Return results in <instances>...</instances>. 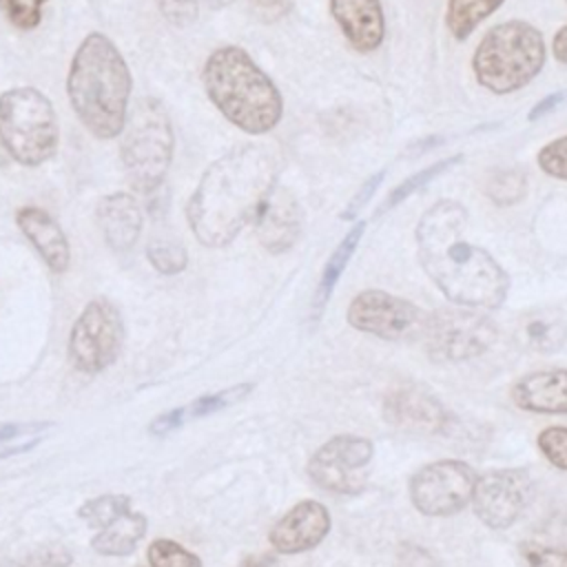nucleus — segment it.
Here are the masks:
<instances>
[{"label": "nucleus", "instance_id": "1", "mask_svg": "<svg viewBox=\"0 0 567 567\" xmlns=\"http://www.w3.org/2000/svg\"><path fill=\"white\" fill-rule=\"evenodd\" d=\"M467 208L456 199L434 202L416 221V257L443 297L463 308L496 310L509 292L507 270L465 237Z\"/></svg>", "mask_w": 567, "mask_h": 567}, {"label": "nucleus", "instance_id": "2", "mask_svg": "<svg viewBox=\"0 0 567 567\" xmlns=\"http://www.w3.org/2000/svg\"><path fill=\"white\" fill-rule=\"evenodd\" d=\"M279 164V153L257 142L235 146L217 157L186 204L197 241L210 248L230 244L275 188Z\"/></svg>", "mask_w": 567, "mask_h": 567}, {"label": "nucleus", "instance_id": "3", "mask_svg": "<svg viewBox=\"0 0 567 567\" xmlns=\"http://www.w3.org/2000/svg\"><path fill=\"white\" fill-rule=\"evenodd\" d=\"M131 71L120 49L104 33H89L73 53L66 93L75 117L89 133L111 140L128 117Z\"/></svg>", "mask_w": 567, "mask_h": 567}, {"label": "nucleus", "instance_id": "4", "mask_svg": "<svg viewBox=\"0 0 567 567\" xmlns=\"http://www.w3.org/2000/svg\"><path fill=\"white\" fill-rule=\"evenodd\" d=\"M208 100L248 135L272 131L284 115V100L275 82L241 47L215 49L202 71Z\"/></svg>", "mask_w": 567, "mask_h": 567}, {"label": "nucleus", "instance_id": "5", "mask_svg": "<svg viewBox=\"0 0 567 567\" xmlns=\"http://www.w3.org/2000/svg\"><path fill=\"white\" fill-rule=\"evenodd\" d=\"M547 60L543 33L527 20H505L492 27L472 55L476 82L494 95L527 86Z\"/></svg>", "mask_w": 567, "mask_h": 567}, {"label": "nucleus", "instance_id": "6", "mask_svg": "<svg viewBox=\"0 0 567 567\" xmlns=\"http://www.w3.org/2000/svg\"><path fill=\"white\" fill-rule=\"evenodd\" d=\"M173 126L164 104L155 97H140L122 128L120 157L133 190L155 193L168 173L173 157Z\"/></svg>", "mask_w": 567, "mask_h": 567}, {"label": "nucleus", "instance_id": "7", "mask_svg": "<svg viewBox=\"0 0 567 567\" xmlns=\"http://www.w3.org/2000/svg\"><path fill=\"white\" fill-rule=\"evenodd\" d=\"M0 142L24 166L49 162L60 144L51 100L33 86H13L0 95Z\"/></svg>", "mask_w": 567, "mask_h": 567}, {"label": "nucleus", "instance_id": "8", "mask_svg": "<svg viewBox=\"0 0 567 567\" xmlns=\"http://www.w3.org/2000/svg\"><path fill=\"white\" fill-rule=\"evenodd\" d=\"M434 363H463L485 354L498 339L496 323L476 308H443L427 315L423 337Z\"/></svg>", "mask_w": 567, "mask_h": 567}, {"label": "nucleus", "instance_id": "9", "mask_svg": "<svg viewBox=\"0 0 567 567\" xmlns=\"http://www.w3.org/2000/svg\"><path fill=\"white\" fill-rule=\"evenodd\" d=\"M476 472L461 458H439L421 465L408 483L412 507L430 518H445L472 503Z\"/></svg>", "mask_w": 567, "mask_h": 567}, {"label": "nucleus", "instance_id": "10", "mask_svg": "<svg viewBox=\"0 0 567 567\" xmlns=\"http://www.w3.org/2000/svg\"><path fill=\"white\" fill-rule=\"evenodd\" d=\"M124 346V321L120 310L106 299L84 306L69 334V359L75 370L97 374L120 357Z\"/></svg>", "mask_w": 567, "mask_h": 567}, {"label": "nucleus", "instance_id": "11", "mask_svg": "<svg viewBox=\"0 0 567 567\" xmlns=\"http://www.w3.org/2000/svg\"><path fill=\"white\" fill-rule=\"evenodd\" d=\"M346 317L354 330L399 343L421 339L427 321V315L414 301L379 288L354 295Z\"/></svg>", "mask_w": 567, "mask_h": 567}, {"label": "nucleus", "instance_id": "12", "mask_svg": "<svg viewBox=\"0 0 567 567\" xmlns=\"http://www.w3.org/2000/svg\"><path fill=\"white\" fill-rule=\"evenodd\" d=\"M374 445L359 434H337L319 445L308 458L310 481L332 494H359L368 485Z\"/></svg>", "mask_w": 567, "mask_h": 567}, {"label": "nucleus", "instance_id": "13", "mask_svg": "<svg viewBox=\"0 0 567 567\" xmlns=\"http://www.w3.org/2000/svg\"><path fill=\"white\" fill-rule=\"evenodd\" d=\"M534 496V481L525 467H494L476 476L472 507L489 529H507L523 518Z\"/></svg>", "mask_w": 567, "mask_h": 567}, {"label": "nucleus", "instance_id": "14", "mask_svg": "<svg viewBox=\"0 0 567 567\" xmlns=\"http://www.w3.org/2000/svg\"><path fill=\"white\" fill-rule=\"evenodd\" d=\"M383 419L412 434H445L454 423L447 408L425 388L408 383L383 399Z\"/></svg>", "mask_w": 567, "mask_h": 567}, {"label": "nucleus", "instance_id": "15", "mask_svg": "<svg viewBox=\"0 0 567 567\" xmlns=\"http://www.w3.org/2000/svg\"><path fill=\"white\" fill-rule=\"evenodd\" d=\"M330 527L328 507L319 501L303 498L272 525L268 540L279 554H301L315 549L328 536Z\"/></svg>", "mask_w": 567, "mask_h": 567}, {"label": "nucleus", "instance_id": "16", "mask_svg": "<svg viewBox=\"0 0 567 567\" xmlns=\"http://www.w3.org/2000/svg\"><path fill=\"white\" fill-rule=\"evenodd\" d=\"M301 206L288 188L275 186L259 204L252 224L261 246L268 252H286L301 235Z\"/></svg>", "mask_w": 567, "mask_h": 567}, {"label": "nucleus", "instance_id": "17", "mask_svg": "<svg viewBox=\"0 0 567 567\" xmlns=\"http://www.w3.org/2000/svg\"><path fill=\"white\" fill-rule=\"evenodd\" d=\"M330 13L354 51L372 53L381 47L385 38L381 0H330Z\"/></svg>", "mask_w": 567, "mask_h": 567}, {"label": "nucleus", "instance_id": "18", "mask_svg": "<svg viewBox=\"0 0 567 567\" xmlns=\"http://www.w3.org/2000/svg\"><path fill=\"white\" fill-rule=\"evenodd\" d=\"M509 396L518 410L534 414H567V368H549L523 374Z\"/></svg>", "mask_w": 567, "mask_h": 567}, {"label": "nucleus", "instance_id": "19", "mask_svg": "<svg viewBox=\"0 0 567 567\" xmlns=\"http://www.w3.org/2000/svg\"><path fill=\"white\" fill-rule=\"evenodd\" d=\"M97 226L104 241L115 252H126L135 246L142 233V208L128 193H111L97 202Z\"/></svg>", "mask_w": 567, "mask_h": 567}, {"label": "nucleus", "instance_id": "20", "mask_svg": "<svg viewBox=\"0 0 567 567\" xmlns=\"http://www.w3.org/2000/svg\"><path fill=\"white\" fill-rule=\"evenodd\" d=\"M16 224L53 272H66L71 261V246L60 224L47 210L38 206H24L16 213Z\"/></svg>", "mask_w": 567, "mask_h": 567}, {"label": "nucleus", "instance_id": "21", "mask_svg": "<svg viewBox=\"0 0 567 567\" xmlns=\"http://www.w3.org/2000/svg\"><path fill=\"white\" fill-rule=\"evenodd\" d=\"M144 534H146V516L131 509L124 516H120L117 520H113L111 525L102 527L93 536L91 547L100 556L122 558V556L133 554V549L137 547V543L142 540Z\"/></svg>", "mask_w": 567, "mask_h": 567}, {"label": "nucleus", "instance_id": "22", "mask_svg": "<svg viewBox=\"0 0 567 567\" xmlns=\"http://www.w3.org/2000/svg\"><path fill=\"white\" fill-rule=\"evenodd\" d=\"M365 233V221H354V226L343 235V239L337 244V248L332 250V255L328 257L323 270H321V277H319V284H317V290H315V297H312V310L315 315L319 317L326 308V303L330 301L332 297V290L334 286L339 284L346 266L350 264L361 237Z\"/></svg>", "mask_w": 567, "mask_h": 567}, {"label": "nucleus", "instance_id": "23", "mask_svg": "<svg viewBox=\"0 0 567 567\" xmlns=\"http://www.w3.org/2000/svg\"><path fill=\"white\" fill-rule=\"evenodd\" d=\"M505 0H447L445 27L456 40H465Z\"/></svg>", "mask_w": 567, "mask_h": 567}, {"label": "nucleus", "instance_id": "24", "mask_svg": "<svg viewBox=\"0 0 567 567\" xmlns=\"http://www.w3.org/2000/svg\"><path fill=\"white\" fill-rule=\"evenodd\" d=\"M463 162V155H452V157H445V159H436L432 164H427L425 168L416 171L414 175H410L408 179H403L399 186H394L390 190V195L385 197V202L381 204V208L377 210V215H383L392 208H396L399 204H403L408 197H412L414 193H419L421 188H425L430 182H434L436 177H441L443 173H447L450 168H454L456 164Z\"/></svg>", "mask_w": 567, "mask_h": 567}, {"label": "nucleus", "instance_id": "25", "mask_svg": "<svg viewBox=\"0 0 567 567\" xmlns=\"http://www.w3.org/2000/svg\"><path fill=\"white\" fill-rule=\"evenodd\" d=\"M485 195L496 206H514L527 195V175L523 168H498L485 179Z\"/></svg>", "mask_w": 567, "mask_h": 567}, {"label": "nucleus", "instance_id": "26", "mask_svg": "<svg viewBox=\"0 0 567 567\" xmlns=\"http://www.w3.org/2000/svg\"><path fill=\"white\" fill-rule=\"evenodd\" d=\"M131 512V498L126 494H102L97 498H89L78 509V518H82L89 527L102 529Z\"/></svg>", "mask_w": 567, "mask_h": 567}, {"label": "nucleus", "instance_id": "27", "mask_svg": "<svg viewBox=\"0 0 567 567\" xmlns=\"http://www.w3.org/2000/svg\"><path fill=\"white\" fill-rule=\"evenodd\" d=\"M148 563L151 567H202V560L190 549L182 547L171 538H155L148 545Z\"/></svg>", "mask_w": 567, "mask_h": 567}, {"label": "nucleus", "instance_id": "28", "mask_svg": "<svg viewBox=\"0 0 567 567\" xmlns=\"http://www.w3.org/2000/svg\"><path fill=\"white\" fill-rule=\"evenodd\" d=\"M252 388H255L252 383H239V385H233V388H226V390H219L213 394L197 396L190 405H186V414H188V419L215 414V412L241 401L244 396H248L252 392Z\"/></svg>", "mask_w": 567, "mask_h": 567}, {"label": "nucleus", "instance_id": "29", "mask_svg": "<svg viewBox=\"0 0 567 567\" xmlns=\"http://www.w3.org/2000/svg\"><path fill=\"white\" fill-rule=\"evenodd\" d=\"M71 551L58 543L40 545L18 558H9L2 567H69L71 565Z\"/></svg>", "mask_w": 567, "mask_h": 567}, {"label": "nucleus", "instance_id": "30", "mask_svg": "<svg viewBox=\"0 0 567 567\" xmlns=\"http://www.w3.org/2000/svg\"><path fill=\"white\" fill-rule=\"evenodd\" d=\"M146 257L153 264V268L162 275H177L188 264L186 248L182 244H175V241H153V244H148Z\"/></svg>", "mask_w": 567, "mask_h": 567}, {"label": "nucleus", "instance_id": "31", "mask_svg": "<svg viewBox=\"0 0 567 567\" xmlns=\"http://www.w3.org/2000/svg\"><path fill=\"white\" fill-rule=\"evenodd\" d=\"M536 445L554 467L567 472V427L565 425H549L540 430L536 436Z\"/></svg>", "mask_w": 567, "mask_h": 567}, {"label": "nucleus", "instance_id": "32", "mask_svg": "<svg viewBox=\"0 0 567 567\" xmlns=\"http://www.w3.org/2000/svg\"><path fill=\"white\" fill-rule=\"evenodd\" d=\"M49 0H0V11L18 29H35L42 20V7Z\"/></svg>", "mask_w": 567, "mask_h": 567}, {"label": "nucleus", "instance_id": "33", "mask_svg": "<svg viewBox=\"0 0 567 567\" xmlns=\"http://www.w3.org/2000/svg\"><path fill=\"white\" fill-rule=\"evenodd\" d=\"M538 168L556 179L567 182V135L547 142L536 155Z\"/></svg>", "mask_w": 567, "mask_h": 567}, {"label": "nucleus", "instance_id": "34", "mask_svg": "<svg viewBox=\"0 0 567 567\" xmlns=\"http://www.w3.org/2000/svg\"><path fill=\"white\" fill-rule=\"evenodd\" d=\"M383 177H385V168H381V171H377L374 175H370V177L361 184V188L354 193V197L348 202V206L343 208L341 219L352 221V219H354V217L365 208V204L372 199V195L379 190V186H381Z\"/></svg>", "mask_w": 567, "mask_h": 567}, {"label": "nucleus", "instance_id": "35", "mask_svg": "<svg viewBox=\"0 0 567 567\" xmlns=\"http://www.w3.org/2000/svg\"><path fill=\"white\" fill-rule=\"evenodd\" d=\"M162 16L175 27H188L197 18V0H157Z\"/></svg>", "mask_w": 567, "mask_h": 567}, {"label": "nucleus", "instance_id": "36", "mask_svg": "<svg viewBox=\"0 0 567 567\" xmlns=\"http://www.w3.org/2000/svg\"><path fill=\"white\" fill-rule=\"evenodd\" d=\"M527 567H567V549H549L540 545H527L523 549Z\"/></svg>", "mask_w": 567, "mask_h": 567}, {"label": "nucleus", "instance_id": "37", "mask_svg": "<svg viewBox=\"0 0 567 567\" xmlns=\"http://www.w3.org/2000/svg\"><path fill=\"white\" fill-rule=\"evenodd\" d=\"M53 423L51 421H27V423H0V445L11 443L16 439H29V436H42Z\"/></svg>", "mask_w": 567, "mask_h": 567}, {"label": "nucleus", "instance_id": "38", "mask_svg": "<svg viewBox=\"0 0 567 567\" xmlns=\"http://www.w3.org/2000/svg\"><path fill=\"white\" fill-rule=\"evenodd\" d=\"M396 565L399 567H441L439 560L416 543H401L396 549Z\"/></svg>", "mask_w": 567, "mask_h": 567}, {"label": "nucleus", "instance_id": "39", "mask_svg": "<svg viewBox=\"0 0 567 567\" xmlns=\"http://www.w3.org/2000/svg\"><path fill=\"white\" fill-rule=\"evenodd\" d=\"M186 419H188V414H186V405L173 408V410H168V412L157 414V416L148 423V432H151V434H157V436L171 434L173 430L182 427Z\"/></svg>", "mask_w": 567, "mask_h": 567}, {"label": "nucleus", "instance_id": "40", "mask_svg": "<svg viewBox=\"0 0 567 567\" xmlns=\"http://www.w3.org/2000/svg\"><path fill=\"white\" fill-rule=\"evenodd\" d=\"M556 330H558V328H554L551 323L538 319V321H532V323L527 326V337H529V341H532L536 348L549 350L554 343H560V339H554Z\"/></svg>", "mask_w": 567, "mask_h": 567}, {"label": "nucleus", "instance_id": "41", "mask_svg": "<svg viewBox=\"0 0 567 567\" xmlns=\"http://www.w3.org/2000/svg\"><path fill=\"white\" fill-rule=\"evenodd\" d=\"M563 100H567L565 91H554V93L545 95L543 100H538V102L529 109L527 120H529V122H538V120H540V117H545L549 111H554Z\"/></svg>", "mask_w": 567, "mask_h": 567}, {"label": "nucleus", "instance_id": "42", "mask_svg": "<svg viewBox=\"0 0 567 567\" xmlns=\"http://www.w3.org/2000/svg\"><path fill=\"white\" fill-rule=\"evenodd\" d=\"M551 55L560 62L567 64V24L560 27L554 38H551Z\"/></svg>", "mask_w": 567, "mask_h": 567}, {"label": "nucleus", "instance_id": "43", "mask_svg": "<svg viewBox=\"0 0 567 567\" xmlns=\"http://www.w3.org/2000/svg\"><path fill=\"white\" fill-rule=\"evenodd\" d=\"M237 567H279L272 554H250Z\"/></svg>", "mask_w": 567, "mask_h": 567}, {"label": "nucleus", "instance_id": "44", "mask_svg": "<svg viewBox=\"0 0 567 567\" xmlns=\"http://www.w3.org/2000/svg\"><path fill=\"white\" fill-rule=\"evenodd\" d=\"M250 2L261 11H275L277 13V11H284L290 0H250Z\"/></svg>", "mask_w": 567, "mask_h": 567}, {"label": "nucleus", "instance_id": "45", "mask_svg": "<svg viewBox=\"0 0 567 567\" xmlns=\"http://www.w3.org/2000/svg\"><path fill=\"white\" fill-rule=\"evenodd\" d=\"M439 140H441V137H427V140L416 142V155H421L423 151H427V148H432V146H439V144H441Z\"/></svg>", "mask_w": 567, "mask_h": 567}, {"label": "nucleus", "instance_id": "46", "mask_svg": "<svg viewBox=\"0 0 567 567\" xmlns=\"http://www.w3.org/2000/svg\"><path fill=\"white\" fill-rule=\"evenodd\" d=\"M208 7H213V9H221V7H226V4H230L233 0H204Z\"/></svg>", "mask_w": 567, "mask_h": 567}, {"label": "nucleus", "instance_id": "47", "mask_svg": "<svg viewBox=\"0 0 567 567\" xmlns=\"http://www.w3.org/2000/svg\"><path fill=\"white\" fill-rule=\"evenodd\" d=\"M2 144V142H0ZM7 162V148L4 146H0V166Z\"/></svg>", "mask_w": 567, "mask_h": 567}, {"label": "nucleus", "instance_id": "48", "mask_svg": "<svg viewBox=\"0 0 567 567\" xmlns=\"http://www.w3.org/2000/svg\"><path fill=\"white\" fill-rule=\"evenodd\" d=\"M565 95H567V89H565Z\"/></svg>", "mask_w": 567, "mask_h": 567}]
</instances>
